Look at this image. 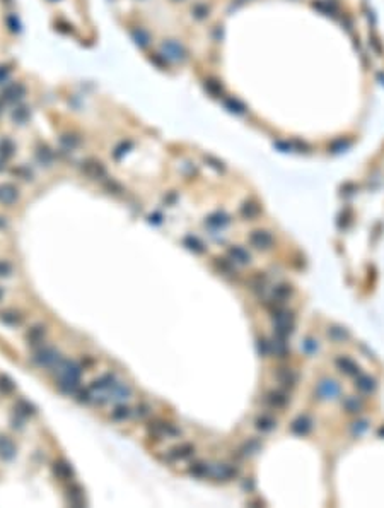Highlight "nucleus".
I'll return each mask as SVG.
<instances>
[{
  "instance_id": "obj_1",
  "label": "nucleus",
  "mask_w": 384,
  "mask_h": 508,
  "mask_svg": "<svg viewBox=\"0 0 384 508\" xmlns=\"http://www.w3.org/2000/svg\"><path fill=\"white\" fill-rule=\"evenodd\" d=\"M271 317H273V325H275V335L278 337H289L290 334L294 332V313L282 308L275 310L271 312Z\"/></svg>"
},
{
  "instance_id": "obj_2",
  "label": "nucleus",
  "mask_w": 384,
  "mask_h": 508,
  "mask_svg": "<svg viewBox=\"0 0 384 508\" xmlns=\"http://www.w3.org/2000/svg\"><path fill=\"white\" fill-rule=\"evenodd\" d=\"M249 243H251L255 248H258V250H268L271 245H273V236H271L268 231H265V230H256V231H253L251 234H249Z\"/></svg>"
},
{
  "instance_id": "obj_3",
  "label": "nucleus",
  "mask_w": 384,
  "mask_h": 508,
  "mask_svg": "<svg viewBox=\"0 0 384 508\" xmlns=\"http://www.w3.org/2000/svg\"><path fill=\"white\" fill-rule=\"evenodd\" d=\"M149 431H151L154 436H157V438L180 435V429L174 428L173 424H169V423H164V421H152V423L149 424Z\"/></svg>"
},
{
  "instance_id": "obj_4",
  "label": "nucleus",
  "mask_w": 384,
  "mask_h": 508,
  "mask_svg": "<svg viewBox=\"0 0 384 508\" xmlns=\"http://www.w3.org/2000/svg\"><path fill=\"white\" fill-rule=\"evenodd\" d=\"M35 361L39 366H50L58 361V353L53 347H43V349H39L38 353H36Z\"/></svg>"
},
{
  "instance_id": "obj_5",
  "label": "nucleus",
  "mask_w": 384,
  "mask_h": 508,
  "mask_svg": "<svg viewBox=\"0 0 384 508\" xmlns=\"http://www.w3.org/2000/svg\"><path fill=\"white\" fill-rule=\"evenodd\" d=\"M265 402L268 406L275 407V409H282V407L289 404V395L282 390H270L267 394V397H265Z\"/></svg>"
},
{
  "instance_id": "obj_6",
  "label": "nucleus",
  "mask_w": 384,
  "mask_h": 508,
  "mask_svg": "<svg viewBox=\"0 0 384 508\" xmlns=\"http://www.w3.org/2000/svg\"><path fill=\"white\" fill-rule=\"evenodd\" d=\"M275 376H277L278 383H280L282 387H285V388H294V387H296V383H297V375H296V371H294V369H290V368H280V369H277Z\"/></svg>"
},
{
  "instance_id": "obj_7",
  "label": "nucleus",
  "mask_w": 384,
  "mask_h": 508,
  "mask_svg": "<svg viewBox=\"0 0 384 508\" xmlns=\"http://www.w3.org/2000/svg\"><path fill=\"white\" fill-rule=\"evenodd\" d=\"M14 455H16V445L12 443V440L5 435H0V457L3 461H10Z\"/></svg>"
},
{
  "instance_id": "obj_8",
  "label": "nucleus",
  "mask_w": 384,
  "mask_h": 508,
  "mask_svg": "<svg viewBox=\"0 0 384 508\" xmlns=\"http://www.w3.org/2000/svg\"><path fill=\"white\" fill-rule=\"evenodd\" d=\"M311 428H312V421L311 417L307 416H299L292 423V426H290L292 433H296V435H307V433L311 431Z\"/></svg>"
},
{
  "instance_id": "obj_9",
  "label": "nucleus",
  "mask_w": 384,
  "mask_h": 508,
  "mask_svg": "<svg viewBox=\"0 0 384 508\" xmlns=\"http://www.w3.org/2000/svg\"><path fill=\"white\" fill-rule=\"evenodd\" d=\"M53 472H55V476L58 477V479H62V481H69V479H72L74 477V470L72 467H70L67 462H63V461H57L53 464Z\"/></svg>"
},
{
  "instance_id": "obj_10",
  "label": "nucleus",
  "mask_w": 384,
  "mask_h": 508,
  "mask_svg": "<svg viewBox=\"0 0 384 508\" xmlns=\"http://www.w3.org/2000/svg\"><path fill=\"white\" fill-rule=\"evenodd\" d=\"M210 474L215 477H221V479H232V477L237 476V469H234L232 465L222 464V465H215Z\"/></svg>"
},
{
  "instance_id": "obj_11",
  "label": "nucleus",
  "mask_w": 384,
  "mask_h": 508,
  "mask_svg": "<svg viewBox=\"0 0 384 508\" xmlns=\"http://www.w3.org/2000/svg\"><path fill=\"white\" fill-rule=\"evenodd\" d=\"M270 346H271V353L278 358H285L287 353H289V346H287V342H285V337H278V335H275L273 341H270Z\"/></svg>"
},
{
  "instance_id": "obj_12",
  "label": "nucleus",
  "mask_w": 384,
  "mask_h": 508,
  "mask_svg": "<svg viewBox=\"0 0 384 508\" xmlns=\"http://www.w3.org/2000/svg\"><path fill=\"white\" fill-rule=\"evenodd\" d=\"M17 200V190L12 185H2L0 186V202L2 204H14Z\"/></svg>"
},
{
  "instance_id": "obj_13",
  "label": "nucleus",
  "mask_w": 384,
  "mask_h": 508,
  "mask_svg": "<svg viewBox=\"0 0 384 508\" xmlns=\"http://www.w3.org/2000/svg\"><path fill=\"white\" fill-rule=\"evenodd\" d=\"M193 452H195V447H193L192 443H181V445L174 447L173 450L169 452V455L171 459H186L190 457V455H193Z\"/></svg>"
},
{
  "instance_id": "obj_14",
  "label": "nucleus",
  "mask_w": 384,
  "mask_h": 508,
  "mask_svg": "<svg viewBox=\"0 0 384 508\" xmlns=\"http://www.w3.org/2000/svg\"><path fill=\"white\" fill-rule=\"evenodd\" d=\"M337 366L340 368V371L346 373V375H359V365L353 363L350 358H338Z\"/></svg>"
},
{
  "instance_id": "obj_15",
  "label": "nucleus",
  "mask_w": 384,
  "mask_h": 508,
  "mask_svg": "<svg viewBox=\"0 0 384 508\" xmlns=\"http://www.w3.org/2000/svg\"><path fill=\"white\" fill-rule=\"evenodd\" d=\"M355 385L360 392H364V394H371V392H374L376 387H378L376 385V380L367 375H360L359 378H357Z\"/></svg>"
},
{
  "instance_id": "obj_16",
  "label": "nucleus",
  "mask_w": 384,
  "mask_h": 508,
  "mask_svg": "<svg viewBox=\"0 0 384 508\" xmlns=\"http://www.w3.org/2000/svg\"><path fill=\"white\" fill-rule=\"evenodd\" d=\"M69 502H70V505H74V507L84 505V491H82L80 486L72 484V486L69 488Z\"/></svg>"
},
{
  "instance_id": "obj_17",
  "label": "nucleus",
  "mask_w": 384,
  "mask_h": 508,
  "mask_svg": "<svg viewBox=\"0 0 384 508\" xmlns=\"http://www.w3.org/2000/svg\"><path fill=\"white\" fill-rule=\"evenodd\" d=\"M0 320L5 325H19L22 322V317L14 310H3V312H0Z\"/></svg>"
},
{
  "instance_id": "obj_18",
  "label": "nucleus",
  "mask_w": 384,
  "mask_h": 508,
  "mask_svg": "<svg viewBox=\"0 0 384 508\" xmlns=\"http://www.w3.org/2000/svg\"><path fill=\"white\" fill-rule=\"evenodd\" d=\"M229 255L239 264H248L249 260H251V255H249L248 250H244L243 246H232V248L229 250Z\"/></svg>"
},
{
  "instance_id": "obj_19",
  "label": "nucleus",
  "mask_w": 384,
  "mask_h": 508,
  "mask_svg": "<svg viewBox=\"0 0 384 508\" xmlns=\"http://www.w3.org/2000/svg\"><path fill=\"white\" fill-rule=\"evenodd\" d=\"M43 337H44V327L41 325L31 327L28 330V334H26V339H28V342H31V344H39V342L43 341Z\"/></svg>"
},
{
  "instance_id": "obj_20",
  "label": "nucleus",
  "mask_w": 384,
  "mask_h": 508,
  "mask_svg": "<svg viewBox=\"0 0 384 508\" xmlns=\"http://www.w3.org/2000/svg\"><path fill=\"white\" fill-rule=\"evenodd\" d=\"M79 387V380L77 378H69V376H62L60 383H58V388L65 394H74Z\"/></svg>"
},
{
  "instance_id": "obj_21",
  "label": "nucleus",
  "mask_w": 384,
  "mask_h": 508,
  "mask_svg": "<svg viewBox=\"0 0 384 508\" xmlns=\"http://www.w3.org/2000/svg\"><path fill=\"white\" fill-rule=\"evenodd\" d=\"M290 294H292V287H290L289 284H278V286H275V289H273V300L283 303L285 300H289Z\"/></svg>"
},
{
  "instance_id": "obj_22",
  "label": "nucleus",
  "mask_w": 384,
  "mask_h": 508,
  "mask_svg": "<svg viewBox=\"0 0 384 508\" xmlns=\"http://www.w3.org/2000/svg\"><path fill=\"white\" fill-rule=\"evenodd\" d=\"M241 214H243L246 219H253L260 214V207L255 202H246L243 204V207H241Z\"/></svg>"
},
{
  "instance_id": "obj_23",
  "label": "nucleus",
  "mask_w": 384,
  "mask_h": 508,
  "mask_svg": "<svg viewBox=\"0 0 384 508\" xmlns=\"http://www.w3.org/2000/svg\"><path fill=\"white\" fill-rule=\"evenodd\" d=\"M190 472H192L193 476H196V477H205V476H208V474L212 472V469L208 467L207 464H203V462H196V464L192 465Z\"/></svg>"
},
{
  "instance_id": "obj_24",
  "label": "nucleus",
  "mask_w": 384,
  "mask_h": 508,
  "mask_svg": "<svg viewBox=\"0 0 384 508\" xmlns=\"http://www.w3.org/2000/svg\"><path fill=\"white\" fill-rule=\"evenodd\" d=\"M249 286H251V289L256 291V293H263L265 286H267V277L262 274L255 276V277L249 279Z\"/></svg>"
},
{
  "instance_id": "obj_25",
  "label": "nucleus",
  "mask_w": 384,
  "mask_h": 508,
  "mask_svg": "<svg viewBox=\"0 0 384 508\" xmlns=\"http://www.w3.org/2000/svg\"><path fill=\"white\" fill-rule=\"evenodd\" d=\"M273 426H275V419L270 416H260L258 419H256V428L262 429V431H270V429H273Z\"/></svg>"
},
{
  "instance_id": "obj_26",
  "label": "nucleus",
  "mask_w": 384,
  "mask_h": 508,
  "mask_svg": "<svg viewBox=\"0 0 384 508\" xmlns=\"http://www.w3.org/2000/svg\"><path fill=\"white\" fill-rule=\"evenodd\" d=\"M16 413L21 414V416H31V414H35V407L29 404L28 401H17Z\"/></svg>"
},
{
  "instance_id": "obj_27",
  "label": "nucleus",
  "mask_w": 384,
  "mask_h": 508,
  "mask_svg": "<svg viewBox=\"0 0 384 508\" xmlns=\"http://www.w3.org/2000/svg\"><path fill=\"white\" fill-rule=\"evenodd\" d=\"M14 390H16V385H14L12 380L7 375H0V392L2 394H12Z\"/></svg>"
},
{
  "instance_id": "obj_28",
  "label": "nucleus",
  "mask_w": 384,
  "mask_h": 508,
  "mask_svg": "<svg viewBox=\"0 0 384 508\" xmlns=\"http://www.w3.org/2000/svg\"><path fill=\"white\" fill-rule=\"evenodd\" d=\"M227 223H229V219H227V216H224V214H214L207 219V224L212 228H222V226H226Z\"/></svg>"
},
{
  "instance_id": "obj_29",
  "label": "nucleus",
  "mask_w": 384,
  "mask_h": 508,
  "mask_svg": "<svg viewBox=\"0 0 384 508\" xmlns=\"http://www.w3.org/2000/svg\"><path fill=\"white\" fill-rule=\"evenodd\" d=\"M128 416H130V409L126 406H118L116 409L111 413V417H113V419H116V421H123V419H126Z\"/></svg>"
},
{
  "instance_id": "obj_30",
  "label": "nucleus",
  "mask_w": 384,
  "mask_h": 508,
  "mask_svg": "<svg viewBox=\"0 0 384 508\" xmlns=\"http://www.w3.org/2000/svg\"><path fill=\"white\" fill-rule=\"evenodd\" d=\"M113 382H115L113 375H104V376H101V378H99V380H96V382L92 383V388H104V387H111V385H113Z\"/></svg>"
},
{
  "instance_id": "obj_31",
  "label": "nucleus",
  "mask_w": 384,
  "mask_h": 508,
  "mask_svg": "<svg viewBox=\"0 0 384 508\" xmlns=\"http://www.w3.org/2000/svg\"><path fill=\"white\" fill-rule=\"evenodd\" d=\"M344 406L348 413H360V409H362V404L357 402V399H352V397L346 399V401L344 402Z\"/></svg>"
},
{
  "instance_id": "obj_32",
  "label": "nucleus",
  "mask_w": 384,
  "mask_h": 508,
  "mask_svg": "<svg viewBox=\"0 0 384 508\" xmlns=\"http://www.w3.org/2000/svg\"><path fill=\"white\" fill-rule=\"evenodd\" d=\"M217 267L221 269L222 272H226V274H236V272H234V265L227 259H217Z\"/></svg>"
},
{
  "instance_id": "obj_33",
  "label": "nucleus",
  "mask_w": 384,
  "mask_h": 508,
  "mask_svg": "<svg viewBox=\"0 0 384 508\" xmlns=\"http://www.w3.org/2000/svg\"><path fill=\"white\" fill-rule=\"evenodd\" d=\"M258 351H260V354H262V356H268V354L271 353L270 341H267V339H260V341H258Z\"/></svg>"
},
{
  "instance_id": "obj_34",
  "label": "nucleus",
  "mask_w": 384,
  "mask_h": 508,
  "mask_svg": "<svg viewBox=\"0 0 384 508\" xmlns=\"http://www.w3.org/2000/svg\"><path fill=\"white\" fill-rule=\"evenodd\" d=\"M185 245H188V248L193 250V252H203V245L198 240H195V238H186Z\"/></svg>"
},
{
  "instance_id": "obj_35",
  "label": "nucleus",
  "mask_w": 384,
  "mask_h": 508,
  "mask_svg": "<svg viewBox=\"0 0 384 508\" xmlns=\"http://www.w3.org/2000/svg\"><path fill=\"white\" fill-rule=\"evenodd\" d=\"M330 335H331V337H335V339H345L346 337V332L342 330V328H338V327H333L330 330Z\"/></svg>"
},
{
  "instance_id": "obj_36",
  "label": "nucleus",
  "mask_w": 384,
  "mask_h": 508,
  "mask_svg": "<svg viewBox=\"0 0 384 508\" xmlns=\"http://www.w3.org/2000/svg\"><path fill=\"white\" fill-rule=\"evenodd\" d=\"M9 274H10V265L0 260V277H5V276H9Z\"/></svg>"
},
{
  "instance_id": "obj_37",
  "label": "nucleus",
  "mask_w": 384,
  "mask_h": 508,
  "mask_svg": "<svg viewBox=\"0 0 384 508\" xmlns=\"http://www.w3.org/2000/svg\"><path fill=\"white\" fill-rule=\"evenodd\" d=\"M256 448H258V442H255V440H253V442L246 443L243 450H244V454H253V450H256Z\"/></svg>"
},
{
  "instance_id": "obj_38",
  "label": "nucleus",
  "mask_w": 384,
  "mask_h": 508,
  "mask_svg": "<svg viewBox=\"0 0 384 508\" xmlns=\"http://www.w3.org/2000/svg\"><path fill=\"white\" fill-rule=\"evenodd\" d=\"M79 401L80 402H87L89 401V392H80V394H79Z\"/></svg>"
},
{
  "instance_id": "obj_39",
  "label": "nucleus",
  "mask_w": 384,
  "mask_h": 508,
  "mask_svg": "<svg viewBox=\"0 0 384 508\" xmlns=\"http://www.w3.org/2000/svg\"><path fill=\"white\" fill-rule=\"evenodd\" d=\"M379 435H381V436H384V428H381V429H379Z\"/></svg>"
},
{
  "instance_id": "obj_40",
  "label": "nucleus",
  "mask_w": 384,
  "mask_h": 508,
  "mask_svg": "<svg viewBox=\"0 0 384 508\" xmlns=\"http://www.w3.org/2000/svg\"><path fill=\"white\" fill-rule=\"evenodd\" d=\"M2 296H3V291H2V289H0V300H2Z\"/></svg>"
}]
</instances>
